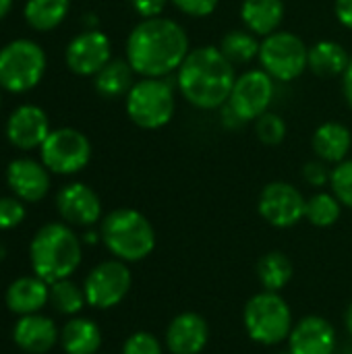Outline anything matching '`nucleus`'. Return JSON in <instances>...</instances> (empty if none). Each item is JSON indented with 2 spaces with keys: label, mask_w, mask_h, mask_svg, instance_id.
Returning <instances> with one entry per match:
<instances>
[{
  "label": "nucleus",
  "mask_w": 352,
  "mask_h": 354,
  "mask_svg": "<svg viewBox=\"0 0 352 354\" xmlns=\"http://www.w3.org/2000/svg\"><path fill=\"white\" fill-rule=\"evenodd\" d=\"M189 52L185 27L166 17L143 19L127 37V60L141 77L162 79L178 71Z\"/></svg>",
  "instance_id": "1"
},
{
  "label": "nucleus",
  "mask_w": 352,
  "mask_h": 354,
  "mask_svg": "<svg viewBox=\"0 0 352 354\" xmlns=\"http://www.w3.org/2000/svg\"><path fill=\"white\" fill-rule=\"evenodd\" d=\"M234 66L216 46L191 50L176 71V85L183 97L199 110L222 108L234 87Z\"/></svg>",
  "instance_id": "2"
},
{
  "label": "nucleus",
  "mask_w": 352,
  "mask_h": 354,
  "mask_svg": "<svg viewBox=\"0 0 352 354\" xmlns=\"http://www.w3.org/2000/svg\"><path fill=\"white\" fill-rule=\"evenodd\" d=\"M81 239L68 224L50 222L41 226L29 245L31 270L48 284L71 278L81 263Z\"/></svg>",
  "instance_id": "3"
},
{
  "label": "nucleus",
  "mask_w": 352,
  "mask_h": 354,
  "mask_svg": "<svg viewBox=\"0 0 352 354\" xmlns=\"http://www.w3.org/2000/svg\"><path fill=\"white\" fill-rule=\"evenodd\" d=\"M100 239L104 247L124 263L147 259L156 249V230L151 222L133 207H118L102 220Z\"/></svg>",
  "instance_id": "4"
},
{
  "label": "nucleus",
  "mask_w": 352,
  "mask_h": 354,
  "mask_svg": "<svg viewBox=\"0 0 352 354\" xmlns=\"http://www.w3.org/2000/svg\"><path fill=\"white\" fill-rule=\"evenodd\" d=\"M243 326L253 342L261 346H278L288 340L295 317L290 305L280 292L261 290L245 303Z\"/></svg>",
  "instance_id": "5"
},
{
  "label": "nucleus",
  "mask_w": 352,
  "mask_h": 354,
  "mask_svg": "<svg viewBox=\"0 0 352 354\" xmlns=\"http://www.w3.org/2000/svg\"><path fill=\"white\" fill-rule=\"evenodd\" d=\"M174 87L164 77H143L127 93V114L139 129L156 131L166 127L174 116Z\"/></svg>",
  "instance_id": "6"
},
{
  "label": "nucleus",
  "mask_w": 352,
  "mask_h": 354,
  "mask_svg": "<svg viewBox=\"0 0 352 354\" xmlns=\"http://www.w3.org/2000/svg\"><path fill=\"white\" fill-rule=\"evenodd\" d=\"M46 73V52L33 39L19 37L0 48V87L10 93L33 89Z\"/></svg>",
  "instance_id": "7"
},
{
  "label": "nucleus",
  "mask_w": 352,
  "mask_h": 354,
  "mask_svg": "<svg viewBox=\"0 0 352 354\" xmlns=\"http://www.w3.org/2000/svg\"><path fill=\"white\" fill-rule=\"evenodd\" d=\"M257 58L274 81L288 83L307 71L309 48L297 33L278 29L261 39Z\"/></svg>",
  "instance_id": "8"
},
{
  "label": "nucleus",
  "mask_w": 352,
  "mask_h": 354,
  "mask_svg": "<svg viewBox=\"0 0 352 354\" xmlns=\"http://www.w3.org/2000/svg\"><path fill=\"white\" fill-rule=\"evenodd\" d=\"M41 164L54 174H77L81 172L91 160V143L89 139L71 127L54 129L46 137L39 147Z\"/></svg>",
  "instance_id": "9"
},
{
  "label": "nucleus",
  "mask_w": 352,
  "mask_h": 354,
  "mask_svg": "<svg viewBox=\"0 0 352 354\" xmlns=\"http://www.w3.org/2000/svg\"><path fill=\"white\" fill-rule=\"evenodd\" d=\"M133 286V274L129 263L120 259H108L98 263L85 278L83 290L87 305L93 309H112L120 305Z\"/></svg>",
  "instance_id": "10"
},
{
  "label": "nucleus",
  "mask_w": 352,
  "mask_h": 354,
  "mask_svg": "<svg viewBox=\"0 0 352 354\" xmlns=\"http://www.w3.org/2000/svg\"><path fill=\"white\" fill-rule=\"evenodd\" d=\"M307 199L303 193L284 180H274L266 185L259 193L257 209L259 216L274 228H293L305 220Z\"/></svg>",
  "instance_id": "11"
},
{
  "label": "nucleus",
  "mask_w": 352,
  "mask_h": 354,
  "mask_svg": "<svg viewBox=\"0 0 352 354\" xmlns=\"http://www.w3.org/2000/svg\"><path fill=\"white\" fill-rule=\"evenodd\" d=\"M274 79L263 68H253L237 77L228 97V106L245 120H257L268 112L274 100Z\"/></svg>",
  "instance_id": "12"
},
{
  "label": "nucleus",
  "mask_w": 352,
  "mask_h": 354,
  "mask_svg": "<svg viewBox=\"0 0 352 354\" xmlns=\"http://www.w3.org/2000/svg\"><path fill=\"white\" fill-rule=\"evenodd\" d=\"M64 60L75 75L95 77L112 60L110 37L100 29H85L68 41Z\"/></svg>",
  "instance_id": "13"
},
{
  "label": "nucleus",
  "mask_w": 352,
  "mask_h": 354,
  "mask_svg": "<svg viewBox=\"0 0 352 354\" xmlns=\"http://www.w3.org/2000/svg\"><path fill=\"white\" fill-rule=\"evenodd\" d=\"M56 209L68 226L89 228L102 218V201L85 183H68L56 195Z\"/></svg>",
  "instance_id": "14"
},
{
  "label": "nucleus",
  "mask_w": 352,
  "mask_h": 354,
  "mask_svg": "<svg viewBox=\"0 0 352 354\" xmlns=\"http://www.w3.org/2000/svg\"><path fill=\"white\" fill-rule=\"evenodd\" d=\"M50 131L52 129L48 114L33 104H21L10 112L6 120V139L10 141V145L23 151L39 149Z\"/></svg>",
  "instance_id": "15"
},
{
  "label": "nucleus",
  "mask_w": 352,
  "mask_h": 354,
  "mask_svg": "<svg viewBox=\"0 0 352 354\" xmlns=\"http://www.w3.org/2000/svg\"><path fill=\"white\" fill-rule=\"evenodd\" d=\"M290 354H334L336 353V330L322 315H307L295 322L288 336Z\"/></svg>",
  "instance_id": "16"
},
{
  "label": "nucleus",
  "mask_w": 352,
  "mask_h": 354,
  "mask_svg": "<svg viewBox=\"0 0 352 354\" xmlns=\"http://www.w3.org/2000/svg\"><path fill=\"white\" fill-rule=\"evenodd\" d=\"M210 342V324L193 311L178 313L166 328L164 346L170 354H201Z\"/></svg>",
  "instance_id": "17"
},
{
  "label": "nucleus",
  "mask_w": 352,
  "mask_h": 354,
  "mask_svg": "<svg viewBox=\"0 0 352 354\" xmlns=\"http://www.w3.org/2000/svg\"><path fill=\"white\" fill-rule=\"evenodd\" d=\"M6 185L27 203H37L50 191V170L31 158H17L6 166Z\"/></svg>",
  "instance_id": "18"
},
{
  "label": "nucleus",
  "mask_w": 352,
  "mask_h": 354,
  "mask_svg": "<svg viewBox=\"0 0 352 354\" xmlns=\"http://www.w3.org/2000/svg\"><path fill=\"white\" fill-rule=\"evenodd\" d=\"M12 340L25 353L44 354L54 348V344L60 340V332L50 317L39 313L21 315V319L15 324Z\"/></svg>",
  "instance_id": "19"
},
{
  "label": "nucleus",
  "mask_w": 352,
  "mask_h": 354,
  "mask_svg": "<svg viewBox=\"0 0 352 354\" xmlns=\"http://www.w3.org/2000/svg\"><path fill=\"white\" fill-rule=\"evenodd\" d=\"M6 307L17 315H33L50 301V284L37 276H23L6 288Z\"/></svg>",
  "instance_id": "20"
},
{
  "label": "nucleus",
  "mask_w": 352,
  "mask_h": 354,
  "mask_svg": "<svg viewBox=\"0 0 352 354\" xmlns=\"http://www.w3.org/2000/svg\"><path fill=\"white\" fill-rule=\"evenodd\" d=\"M241 19L245 29L266 37L280 29L284 19V0H243Z\"/></svg>",
  "instance_id": "21"
},
{
  "label": "nucleus",
  "mask_w": 352,
  "mask_h": 354,
  "mask_svg": "<svg viewBox=\"0 0 352 354\" xmlns=\"http://www.w3.org/2000/svg\"><path fill=\"white\" fill-rule=\"evenodd\" d=\"M352 145L349 127L342 122H324L313 133V151L328 164H340L346 160Z\"/></svg>",
  "instance_id": "22"
},
{
  "label": "nucleus",
  "mask_w": 352,
  "mask_h": 354,
  "mask_svg": "<svg viewBox=\"0 0 352 354\" xmlns=\"http://www.w3.org/2000/svg\"><path fill=\"white\" fill-rule=\"evenodd\" d=\"M60 346L66 354H100L102 330L87 317H75L60 330Z\"/></svg>",
  "instance_id": "23"
},
{
  "label": "nucleus",
  "mask_w": 352,
  "mask_h": 354,
  "mask_svg": "<svg viewBox=\"0 0 352 354\" xmlns=\"http://www.w3.org/2000/svg\"><path fill=\"white\" fill-rule=\"evenodd\" d=\"M351 64V56L346 48L334 39H322L309 48V64L307 68L317 77H338L344 75L346 66Z\"/></svg>",
  "instance_id": "24"
},
{
  "label": "nucleus",
  "mask_w": 352,
  "mask_h": 354,
  "mask_svg": "<svg viewBox=\"0 0 352 354\" xmlns=\"http://www.w3.org/2000/svg\"><path fill=\"white\" fill-rule=\"evenodd\" d=\"M133 66L129 64V60L122 58H112L95 77H93V87L95 91L106 97V100H114L120 95H127L131 91V87L135 85L133 81Z\"/></svg>",
  "instance_id": "25"
},
{
  "label": "nucleus",
  "mask_w": 352,
  "mask_h": 354,
  "mask_svg": "<svg viewBox=\"0 0 352 354\" xmlns=\"http://www.w3.org/2000/svg\"><path fill=\"white\" fill-rule=\"evenodd\" d=\"M255 272H257V280H259L261 288L270 290V292L284 290L295 276L293 261L282 251H270V253L261 255Z\"/></svg>",
  "instance_id": "26"
},
{
  "label": "nucleus",
  "mask_w": 352,
  "mask_h": 354,
  "mask_svg": "<svg viewBox=\"0 0 352 354\" xmlns=\"http://www.w3.org/2000/svg\"><path fill=\"white\" fill-rule=\"evenodd\" d=\"M68 10L71 0H27L23 17L31 29L52 31L66 19Z\"/></svg>",
  "instance_id": "27"
},
{
  "label": "nucleus",
  "mask_w": 352,
  "mask_h": 354,
  "mask_svg": "<svg viewBox=\"0 0 352 354\" xmlns=\"http://www.w3.org/2000/svg\"><path fill=\"white\" fill-rule=\"evenodd\" d=\"M259 44L261 41H257V35L249 29H232L222 37L220 52L232 66H243L259 56Z\"/></svg>",
  "instance_id": "28"
},
{
  "label": "nucleus",
  "mask_w": 352,
  "mask_h": 354,
  "mask_svg": "<svg viewBox=\"0 0 352 354\" xmlns=\"http://www.w3.org/2000/svg\"><path fill=\"white\" fill-rule=\"evenodd\" d=\"M342 203L336 199L334 193H315L307 199L305 205V220L315 228H330L340 220Z\"/></svg>",
  "instance_id": "29"
},
{
  "label": "nucleus",
  "mask_w": 352,
  "mask_h": 354,
  "mask_svg": "<svg viewBox=\"0 0 352 354\" xmlns=\"http://www.w3.org/2000/svg\"><path fill=\"white\" fill-rule=\"evenodd\" d=\"M60 315H77L85 305V290L77 286L71 278L58 280L50 284V301H48Z\"/></svg>",
  "instance_id": "30"
},
{
  "label": "nucleus",
  "mask_w": 352,
  "mask_h": 354,
  "mask_svg": "<svg viewBox=\"0 0 352 354\" xmlns=\"http://www.w3.org/2000/svg\"><path fill=\"white\" fill-rule=\"evenodd\" d=\"M255 135L263 145H280L286 137V122L276 112H266L255 120Z\"/></svg>",
  "instance_id": "31"
},
{
  "label": "nucleus",
  "mask_w": 352,
  "mask_h": 354,
  "mask_svg": "<svg viewBox=\"0 0 352 354\" xmlns=\"http://www.w3.org/2000/svg\"><path fill=\"white\" fill-rule=\"evenodd\" d=\"M330 187L342 207L352 209V160H344L334 166L330 176Z\"/></svg>",
  "instance_id": "32"
},
{
  "label": "nucleus",
  "mask_w": 352,
  "mask_h": 354,
  "mask_svg": "<svg viewBox=\"0 0 352 354\" xmlns=\"http://www.w3.org/2000/svg\"><path fill=\"white\" fill-rule=\"evenodd\" d=\"M164 344L149 332H135L131 334L124 344L122 354H164Z\"/></svg>",
  "instance_id": "33"
},
{
  "label": "nucleus",
  "mask_w": 352,
  "mask_h": 354,
  "mask_svg": "<svg viewBox=\"0 0 352 354\" xmlns=\"http://www.w3.org/2000/svg\"><path fill=\"white\" fill-rule=\"evenodd\" d=\"M25 220V205L19 197H0V230L17 228Z\"/></svg>",
  "instance_id": "34"
},
{
  "label": "nucleus",
  "mask_w": 352,
  "mask_h": 354,
  "mask_svg": "<svg viewBox=\"0 0 352 354\" xmlns=\"http://www.w3.org/2000/svg\"><path fill=\"white\" fill-rule=\"evenodd\" d=\"M330 176H332V170L328 168V162L324 160H311L303 166V178L307 180V185L311 187H326L330 185Z\"/></svg>",
  "instance_id": "35"
},
{
  "label": "nucleus",
  "mask_w": 352,
  "mask_h": 354,
  "mask_svg": "<svg viewBox=\"0 0 352 354\" xmlns=\"http://www.w3.org/2000/svg\"><path fill=\"white\" fill-rule=\"evenodd\" d=\"M170 2L180 12H185L189 17H197V19L210 17L218 8V4H220V0H170Z\"/></svg>",
  "instance_id": "36"
},
{
  "label": "nucleus",
  "mask_w": 352,
  "mask_h": 354,
  "mask_svg": "<svg viewBox=\"0 0 352 354\" xmlns=\"http://www.w3.org/2000/svg\"><path fill=\"white\" fill-rule=\"evenodd\" d=\"M135 12L143 19H154L162 17L164 8L168 6V0H131Z\"/></svg>",
  "instance_id": "37"
},
{
  "label": "nucleus",
  "mask_w": 352,
  "mask_h": 354,
  "mask_svg": "<svg viewBox=\"0 0 352 354\" xmlns=\"http://www.w3.org/2000/svg\"><path fill=\"white\" fill-rule=\"evenodd\" d=\"M334 12L346 29H352V0H334Z\"/></svg>",
  "instance_id": "38"
},
{
  "label": "nucleus",
  "mask_w": 352,
  "mask_h": 354,
  "mask_svg": "<svg viewBox=\"0 0 352 354\" xmlns=\"http://www.w3.org/2000/svg\"><path fill=\"white\" fill-rule=\"evenodd\" d=\"M222 108H224V112H222V122H224L226 129H239V127L245 124V120H243L228 104H224Z\"/></svg>",
  "instance_id": "39"
},
{
  "label": "nucleus",
  "mask_w": 352,
  "mask_h": 354,
  "mask_svg": "<svg viewBox=\"0 0 352 354\" xmlns=\"http://www.w3.org/2000/svg\"><path fill=\"white\" fill-rule=\"evenodd\" d=\"M342 93H344L346 104L352 108V58L351 64L346 66V71H344V75H342Z\"/></svg>",
  "instance_id": "40"
},
{
  "label": "nucleus",
  "mask_w": 352,
  "mask_h": 354,
  "mask_svg": "<svg viewBox=\"0 0 352 354\" xmlns=\"http://www.w3.org/2000/svg\"><path fill=\"white\" fill-rule=\"evenodd\" d=\"M10 8H12V0H0V21L10 12Z\"/></svg>",
  "instance_id": "41"
},
{
  "label": "nucleus",
  "mask_w": 352,
  "mask_h": 354,
  "mask_svg": "<svg viewBox=\"0 0 352 354\" xmlns=\"http://www.w3.org/2000/svg\"><path fill=\"white\" fill-rule=\"evenodd\" d=\"M344 326H346V332L352 336V305H349V309L344 313Z\"/></svg>",
  "instance_id": "42"
},
{
  "label": "nucleus",
  "mask_w": 352,
  "mask_h": 354,
  "mask_svg": "<svg viewBox=\"0 0 352 354\" xmlns=\"http://www.w3.org/2000/svg\"><path fill=\"white\" fill-rule=\"evenodd\" d=\"M83 23L87 25V29H98V27H95V25H98V19H95V15H85Z\"/></svg>",
  "instance_id": "43"
},
{
  "label": "nucleus",
  "mask_w": 352,
  "mask_h": 354,
  "mask_svg": "<svg viewBox=\"0 0 352 354\" xmlns=\"http://www.w3.org/2000/svg\"><path fill=\"white\" fill-rule=\"evenodd\" d=\"M83 239H85V243H95V239H98V234H91V232H87V234H85Z\"/></svg>",
  "instance_id": "44"
},
{
  "label": "nucleus",
  "mask_w": 352,
  "mask_h": 354,
  "mask_svg": "<svg viewBox=\"0 0 352 354\" xmlns=\"http://www.w3.org/2000/svg\"><path fill=\"white\" fill-rule=\"evenodd\" d=\"M280 354H290V353H288V351H286V353H280Z\"/></svg>",
  "instance_id": "45"
},
{
  "label": "nucleus",
  "mask_w": 352,
  "mask_h": 354,
  "mask_svg": "<svg viewBox=\"0 0 352 354\" xmlns=\"http://www.w3.org/2000/svg\"><path fill=\"white\" fill-rule=\"evenodd\" d=\"M0 106H2V97H0Z\"/></svg>",
  "instance_id": "46"
}]
</instances>
